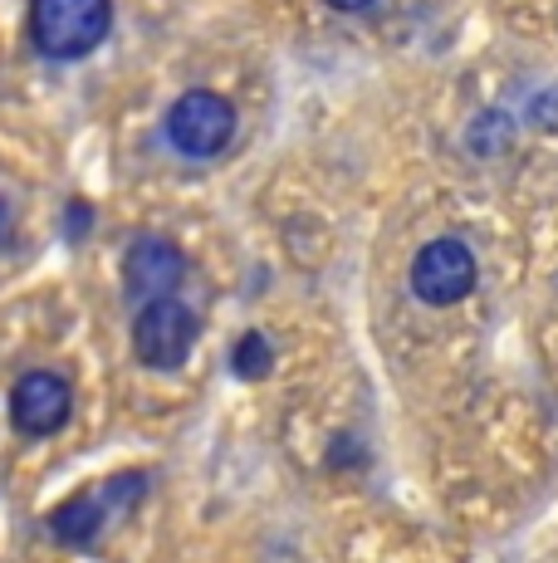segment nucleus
Instances as JSON below:
<instances>
[{"instance_id":"nucleus-11","label":"nucleus","mask_w":558,"mask_h":563,"mask_svg":"<svg viewBox=\"0 0 558 563\" xmlns=\"http://www.w3.org/2000/svg\"><path fill=\"white\" fill-rule=\"evenodd\" d=\"M15 245V211H10V201L0 197V251H10Z\"/></svg>"},{"instance_id":"nucleus-1","label":"nucleus","mask_w":558,"mask_h":563,"mask_svg":"<svg viewBox=\"0 0 558 563\" xmlns=\"http://www.w3.org/2000/svg\"><path fill=\"white\" fill-rule=\"evenodd\" d=\"M113 30V0H30V45L45 59H89Z\"/></svg>"},{"instance_id":"nucleus-5","label":"nucleus","mask_w":558,"mask_h":563,"mask_svg":"<svg viewBox=\"0 0 558 563\" xmlns=\"http://www.w3.org/2000/svg\"><path fill=\"white\" fill-rule=\"evenodd\" d=\"M187 279V255L167 241V235H133L123 251V289L137 309L171 299L177 285Z\"/></svg>"},{"instance_id":"nucleus-8","label":"nucleus","mask_w":558,"mask_h":563,"mask_svg":"<svg viewBox=\"0 0 558 563\" xmlns=\"http://www.w3.org/2000/svg\"><path fill=\"white\" fill-rule=\"evenodd\" d=\"M270 367H275L270 339H265V333H241V343L231 349V373L241 377V383H260Z\"/></svg>"},{"instance_id":"nucleus-7","label":"nucleus","mask_w":558,"mask_h":563,"mask_svg":"<svg viewBox=\"0 0 558 563\" xmlns=\"http://www.w3.org/2000/svg\"><path fill=\"white\" fill-rule=\"evenodd\" d=\"M113 500L109 495H74V500H64L59 510H49V534L59 539L64 549H93V539L103 534V519H109Z\"/></svg>"},{"instance_id":"nucleus-12","label":"nucleus","mask_w":558,"mask_h":563,"mask_svg":"<svg viewBox=\"0 0 558 563\" xmlns=\"http://www.w3.org/2000/svg\"><path fill=\"white\" fill-rule=\"evenodd\" d=\"M324 5H334V10H343V15H358V10H368L372 0H324Z\"/></svg>"},{"instance_id":"nucleus-9","label":"nucleus","mask_w":558,"mask_h":563,"mask_svg":"<svg viewBox=\"0 0 558 563\" xmlns=\"http://www.w3.org/2000/svg\"><path fill=\"white\" fill-rule=\"evenodd\" d=\"M510 133H514L510 113H486L476 128H470V153L495 157V153H504V147H510Z\"/></svg>"},{"instance_id":"nucleus-3","label":"nucleus","mask_w":558,"mask_h":563,"mask_svg":"<svg viewBox=\"0 0 558 563\" xmlns=\"http://www.w3.org/2000/svg\"><path fill=\"white\" fill-rule=\"evenodd\" d=\"M201 339V319L181 299H157L133 313V358L153 373H177Z\"/></svg>"},{"instance_id":"nucleus-4","label":"nucleus","mask_w":558,"mask_h":563,"mask_svg":"<svg viewBox=\"0 0 558 563\" xmlns=\"http://www.w3.org/2000/svg\"><path fill=\"white\" fill-rule=\"evenodd\" d=\"M480 279V265H476V251L456 235H442V241H426L412 260V295L432 309H450L476 289Z\"/></svg>"},{"instance_id":"nucleus-10","label":"nucleus","mask_w":558,"mask_h":563,"mask_svg":"<svg viewBox=\"0 0 558 563\" xmlns=\"http://www.w3.org/2000/svg\"><path fill=\"white\" fill-rule=\"evenodd\" d=\"M89 225H93V206L74 197L69 206H64V235H69V241H83V235H89Z\"/></svg>"},{"instance_id":"nucleus-6","label":"nucleus","mask_w":558,"mask_h":563,"mask_svg":"<svg viewBox=\"0 0 558 563\" xmlns=\"http://www.w3.org/2000/svg\"><path fill=\"white\" fill-rule=\"evenodd\" d=\"M74 411V383L64 373H25L15 387H10V421H15L20 437H55L64 431Z\"/></svg>"},{"instance_id":"nucleus-2","label":"nucleus","mask_w":558,"mask_h":563,"mask_svg":"<svg viewBox=\"0 0 558 563\" xmlns=\"http://www.w3.org/2000/svg\"><path fill=\"white\" fill-rule=\"evenodd\" d=\"M163 133H167V143H171V153L177 157L211 162V157H221L225 147H231L235 108H231V99H221V93H211V89H191V93H181V99L167 108Z\"/></svg>"}]
</instances>
